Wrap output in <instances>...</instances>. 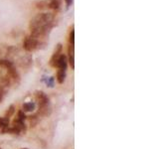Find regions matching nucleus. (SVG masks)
<instances>
[{
  "mask_svg": "<svg viewBox=\"0 0 159 149\" xmlns=\"http://www.w3.org/2000/svg\"><path fill=\"white\" fill-rule=\"evenodd\" d=\"M55 14L53 13H39L31 19L29 29L31 36H33L40 42L42 39L48 37L49 33L54 27Z\"/></svg>",
  "mask_w": 159,
  "mask_h": 149,
  "instance_id": "nucleus-1",
  "label": "nucleus"
},
{
  "mask_svg": "<svg viewBox=\"0 0 159 149\" xmlns=\"http://www.w3.org/2000/svg\"><path fill=\"white\" fill-rule=\"evenodd\" d=\"M35 98L39 104V112L42 115L50 114V112H51L50 102H49V98L47 97L46 94L41 92V90H37L35 93Z\"/></svg>",
  "mask_w": 159,
  "mask_h": 149,
  "instance_id": "nucleus-2",
  "label": "nucleus"
},
{
  "mask_svg": "<svg viewBox=\"0 0 159 149\" xmlns=\"http://www.w3.org/2000/svg\"><path fill=\"white\" fill-rule=\"evenodd\" d=\"M40 45L41 42L31 35L26 36L24 41H23V49L27 52H33L37 49H39Z\"/></svg>",
  "mask_w": 159,
  "mask_h": 149,
  "instance_id": "nucleus-3",
  "label": "nucleus"
},
{
  "mask_svg": "<svg viewBox=\"0 0 159 149\" xmlns=\"http://www.w3.org/2000/svg\"><path fill=\"white\" fill-rule=\"evenodd\" d=\"M62 54H63V45L62 44H58L57 47H56V49H55L53 56L51 57L50 62H49V64H50L51 67H53V68H57L58 60H59L60 56Z\"/></svg>",
  "mask_w": 159,
  "mask_h": 149,
  "instance_id": "nucleus-4",
  "label": "nucleus"
},
{
  "mask_svg": "<svg viewBox=\"0 0 159 149\" xmlns=\"http://www.w3.org/2000/svg\"><path fill=\"white\" fill-rule=\"evenodd\" d=\"M67 67H68V61H67V57L66 55L62 54L60 56L58 63H57V68L59 70L62 71H67Z\"/></svg>",
  "mask_w": 159,
  "mask_h": 149,
  "instance_id": "nucleus-5",
  "label": "nucleus"
},
{
  "mask_svg": "<svg viewBox=\"0 0 159 149\" xmlns=\"http://www.w3.org/2000/svg\"><path fill=\"white\" fill-rule=\"evenodd\" d=\"M74 45L69 44V63L71 68L75 69V54H74Z\"/></svg>",
  "mask_w": 159,
  "mask_h": 149,
  "instance_id": "nucleus-6",
  "label": "nucleus"
},
{
  "mask_svg": "<svg viewBox=\"0 0 159 149\" xmlns=\"http://www.w3.org/2000/svg\"><path fill=\"white\" fill-rule=\"evenodd\" d=\"M9 118H6V117H0V129L2 130V132H6L7 128L9 127Z\"/></svg>",
  "mask_w": 159,
  "mask_h": 149,
  "instance_id": "nucleus-7",
  "label": "nucleus"
},
{
  "mask_svg": "<svg viewBox=\"0 0 159 149\" xmlns=\"http://www.w3.org/2000/svg\"><path fill=\"white\" fill-rule=\"evenodd\" d=\"M61 3L62 1L61 0H49L48 1V8L53 9V10H59Z\"/></svg>",
  "mask_w": 159,
  "mask_h": 149,
  "instance_id": "nucleus-8",
  "label": "nucleus"
},
{
  "mask_svg": "<svg viewBox=\"0 0 159 149\" xmlns=\"http://www.w3.org/2000/svg\"><path fill=\"white\" fill-rule=\"evenodd\" d=\"M35 109V103H26L23 104V110L22 112H33V110Z\"/></svg>",
  "mask_w": 159,
  "mask_h": 149,
  "instance_id": "nucleus-9",
  "label": "nucleus"
},
{
  "mask_svg": "<svg viewBox=\"0 0 159 149\" xmlns=\"http://www.w3.org/2000/svg\"><path fill=\"white\" fill-rule=\"evenodd\" d=\"M66 79V71H62V70H58L57 73V81L59 84H63Z\"/></svg>",
  "mask_w": 159,
  "mask_h": 149,
  "instance_id": "nucleus-10",
  "label": "nucleus"
},
{
  "mask_svg": "<svg viewBox=\"0 0 159 149\" xmlns=\"http://www.w3.org/2000/svg\"><path fill=\"white\" fill-rule=\"evenodd\" d=\"M48 1L49 0H42V1H39L36 3V7L38 9H45L48 8Z\"/></svg>",
  "mask_w": 159,
  "mask_h": 149,
  "instance_id": "nucleus-11",
  "label": "nucleus"
},
{
  "mask_svg": "<svg viewBox=\"0 0 159 149\" xmlns=\"http://www.w3.org/2000/svg\"><path fill=\"white\" fill-rule=\"evenodd\" d=\"M14 112H15V107H14V105H10V107L8 108V110L6 112L5 116H4V117H6V118H9V119H10V117L14 114Z\"/></svg>",
  "mask_w": 159,
  "mask_h": 149,
  "instance_id": "nucleus-12",
  "label": "nucleus"
},
{
  "mask_svg": "<svg viewBox=\"0 0 159 149\" xmlns=\"http://www.w3.org/2000/svg\"><path fill=\"white\" fill-rule=\"evenodd\" d=\"M69 44H70V45H75V31H74V26H72L71 31H70V35H69Z\"/></svg>",
  "mask_w": 159,
  "mask_h": 149,
  "instance_id": "nucleus-13",
  "label": "nucleus"
},
{
  "mask_svg": "<svg viewBox=\"0 0 159 149\" xmlns=\"http://www.w3.org/2000/svg\"><path fill=\"white\" fill-rule=\"evenodd\" d=\"M16 118H18L21 121H25V119L27 118V116H26V114L24 113V112H22V110H19V112H18V114H17V117Z\"/></svg>",
  "mask_w": 159,
  "mask_h": 149,
  "instance_id": "nucleus-14",
  "label": "nucleus"
},
{
  "mask_svg": "<svg viewBox=\"0 0 159 149\" xmlns=\"http://www.w3.org/2000/svg\"><path fill=\"white\" fill-rule=\"evenodd\" d=\"M4 98V90H3V85H0V103L3 100Z\"/></svg>",
  "mask_w": 159,
  "mask_h": 149,
  "instance_id": "nucleus-15",
  "label": "nucleus"
},
{
  "mask_svg": "<svg viewBox=\"0 0 159 149\" xmlns=\"http://www.w3.org/2000/svg\"><path fill=\"white\" fill-rule=\"evenodd\" d=\"M47 85H48L49 86H53L54 85V78H50L47 80Z\"/></svg>",
  "mask_w": 159,
  "mask_h": 149,
  "instance_id": "nucleus-16",
  "label": "nucleus"
},
{
  "mask_svg": "<svg viewBox=\"0 0 159 149\" xmlns=\"http://www.w3.org/2000/svg\"><path fill=\"white\" fill-rule=\"evenodd\" d=\"M65 2H66L67 7H69V6L71 5V4L73 3V0H65Z\"/></svg>",
  "mask_w": 159,
  "mask_h": 149,
  "instance_id": "nucleus-17",
  "label": "nucleus"
},
{
  "mask_svg": "<svg viewBox=\"0 0 159 149\" xmlns=\"http://www.w3.org/2000/svg\"><path fill=\"white\" fill-rule=\"evenodd\" d=\"M22 149H27V148H22Z\"/></svg>",
  "mask_w": 159,
  "mask_h": 149,
  "instance_id": "nucleus-18",
  "label": "nucleus"
}]
</instances>
